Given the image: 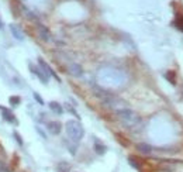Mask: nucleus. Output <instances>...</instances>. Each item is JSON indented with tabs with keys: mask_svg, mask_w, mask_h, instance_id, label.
Instances as JSON below:
<instances>
[{
	"mask_svg": "<svg viewBox=\"0 0 183 172\" xmlns=\"http://www.w3.org/2000/svg\"><path fill=\"white\" fill-rule=\"evenodd\" d=\"M30 69H31L32 74L37 75V76L40 78V81L42 83H48V76L45 75V72H44L41 68H38V66H34V65H30Z\"/></svg>",
	"mask_w": 183,
	"mask_h": 172,
	"instance_id": "obj_3",
	"label": "nucleus"
},
{
	"mask_svg": "<svg viewBox=\"0 0 183 172\" xmlns=\"http://www.w3.org/2000/svg\"><path fill=\"white\" fill-rule=\"evenodd\" d=\"M176 27L180 28V30L183 31V20H177V21H176Z\"/></svg>",
	"mask_w": 183,
	"mask_h": 172,
	"instance_id": "obj_17",
	"label": "nucleus"
},
{
	"mask_svg": "<svg viewBox=\"0 0 183 172\" xmlns=\"http://www.w3.org/2000/svg\"><path fill=\"white\" fill-rule=\"evenodd\" d=\"M1 112H3V119L7 121V123H11V124H17V119L13 116V113H11V110H8V109H6V107H1Z\"/></svg>",
	"mask_w": 183,
	"mask_h": 172,
	"instance_id": "obj_6",
	"label": "nucleus"
},
{
	"mask_svg": "<svg viewBox=\"0 0 183 172\" xmlns=\"http://www.w3.org/2000/svg\"><path fill=\"white\" fill-rule=\"evenodd\" d=\"M38 34H40L41 40H44V41H49L51 40V33H49V30L45 25L38 24Z\"/></svg>",
	"mask_w": 183,
	"mask_h": 172,
	"instance_id": "obj_7",
	"label": "nucleus"
},
{
	"mask_svg": "<svg viewBox=\"0 0 183 172\" xmlns=\"http://www.w3.org/2000/svg\"><path fill=\"white\" fill-rule=\"evenodd\" d=\"M13 137H14V140L17 141V144L23 147V145H24V141H23V138H21V135H20L17 131H14V133H13Z\"/></svg>",
	"mask_w": 183,
	"mask_h": 172,
	"instance_id": "obj_14",
	"label": "nucleus"
},
{
	"mask_svg": "<svg viewBox=\"0 0 183 172\" xmlns=\"http://www.w3.org/2000/svg\"><path fill=\"white\" fill-rule=\"evenodd\" d=\"M35 130H37V133H38V134H40V135H41V137H42V138H44V140L47 138V134H45V133H44V131L41 130L40 127H35Z\"/></svg>",
	"mask_w": 183,
	"mask_h": 172,
	"instance_id": "obj_16",
	"label": "nucleus"
},
{
	"mask_svg": "<svg viewBox=\"0 0 183 172\" xmlns=\"http://www.w3.org/2000/svg\"><path fill=\"white\" fill-rule=\"evenodd\" d=\"M10 33H11V35H13L16 40H18V41H23L24 40V34H23V31L20 30L18 25L10 24Z\"/></svg>",
	"mask_w": 183,
	"mask_h": 172,
	"instance_id": "obj_5",
	"label": "nucleus"
},
{
	"mask_svg": "<svg viewBox=\"0 0 183 172\" xmlns=\"http://www.w3.org/2000/svg\"><path fill=\"white\" fill-rule=\"evenodd\" d=\"M66 133H68V135H69V138L72 141H75V143H79L82 137H83V134H85V131H83V127H82V124L79 121H75V120H69L68 123H66Z\"/></svg>",
	"mask_w": 183,
	"mask_h": 172,
	"instance_id": "obj_1",
	"label": "nucleus"
},
{
	"mask_svg": "<svg viewBox=\"0 0 183 172\" xmlns=\"http://www.w3.org/2000/svg\"><path fill=\"white\" fill-rule=\"evenodd\" d=\"M117 114L120 116V119L124 121V123L127 124V126H133V124H135L140 121V117L134 113V112H131V110H128V109H124V110H118L117 112Z\"/></svg>",
	"mask_w": 183,
	"mask_h": 172,
	"instance_id": "obj_2",
	"label": "nucleus"
},
{
	"mask_svg": "<svg viewBox=\"0 0 183 172\" xmlns=\"http://www.w3.org/2000/svg\"><path fill=\"white\" fill-rule=\"evenodd\" d=\"M34 99H35V100L38 102V105H41V106H44V105H45V102H44V99L41 98V96H40V95H38V93H34Z\"/></svg>",
	"mask_w": 183,
	"mask_h": 172,
	"instance_id": "obj_15",
	"label": "nucleus"
},
{
	"mask_svg": "<svg viewBox=\"0 0 183 172\" xmlns=\"http://www.w3.org/2000/svg\"><path fill=\"white\" fill-rule=\"evenodd\" d=\"M138 150H140L141 152H144V154H149L152 151V148L149 147V145H147V144H138Z\"/></svg>",
	"mask_w": 183,
	"mask_h": 172,
	"instance_id": "obj_13",
	"label": "nucleus"
},
{
	"mask_svg": "<svg viewBox=\"0 0 183 172\" xmlns=\"http://www.w3.org/2000/svg\"><path fill=\"white\" fill-rule=\"evenodd\" d=\"M49 109H51L54 113H56V114H62V113H64L62 106H61L59 103H56V102H51V103H49Z\"/></svg>",
	"mask_w": 183,
	"mask_h": 172,
	"instance_id": "obj_9",
	"label": "nucleus"
},
{
	"mask_svg": "<svg viewBox=\"0 0 183 172\" xmlns=\"http://www.w3.org/2000/svg\"><path fill=\"white\" fill-rule=\"evenodd\" d=\"M71 74L73 75V76H82L83 71H82L80 65H78V64H72L71 65Z\"/></svg>",
	"mask_w": 183,
	"mask_h": 172,
	"instance_id": "obj_10",
	"label": "nucleus"
},
{
	"mask_svg": "<svg viewBox=\"0 0 183 172\" xmlns=\"http://www.w3.org/2000/svg\"><path fill=\"white\" fill-rule=\"evenodd\" d=\"M38 64H40V68L42 69V71H44V72H45V75H47V76H49V75H52V76L55 78L56 81H59V78L56 76V75H55V72H54V71L51 69V66L48 65V64L45 62V61H42V59L40 58V59H38Z\"/></svg>",
	"mask_w": 183,
	"mask_h": 172,
	"instance_id": "obj_4",
	"label": "nucleus"
},
{
	"mask_svg": "<svg viewBox=\"0 0 183 172\" xmlns=\"http://www.w3.org/2000/svg\"><path fill=\"white\" fill-rule=\"evenodd\" d=\"M8 103L13 107H17L21 103V99H20V96H10V98H8Z\"/></svg>",
	"mask_w": 183,
	"mask_h": 172,
	"instance_id": "obj_12",
	"label": "nucleus"
},
{
	"mask_svg": "<svg viewBox=\"0 0 183 172\" xmlns=\"http://www.w3.org/2000/svg\"><path fill=\"white\" fill-rule=\"evenodd\" d=\"M0 28H3V25H1V20H0Z\"/></svg>",
	"mask_w": 183,
	"mask_h": 172,
	"instance_id": "obj_18",
	"label": "nucleus"
},
{
	"mask_svg": "<svg viewBox=\"0 0 183 172\" xmlns=\"http://www.w3.org/2000/svg\"><path fill=\"white\" fill-rule=\"evenodd\" d=\"M95 150H96V152L97 154H100V155H103L104 152H106V145H103L102 143H99V141H96V144H95Z\"/></svg>",
	"mask_w": 183,
	"mask_h": 172,
	"instance_id": "obj_11",
	"label": "nucleus"
},
{
	"mask_svg": "<svg viewBox=\"0 0 183 172\" xmlns=\"http://www.w3.org/2000/svg\"><path fill=\"white\" fill-rule=\"evenodd\" d=\"M48 131L51 133V134H59L61 133V130H62V126H61V123H58V121H49L48 123Z\"/></svg>",
	"mask_w": 183,
	"mask_h": 172,
	"instance_id": "obj_8",
	"label": "nucleus"
}]
</instances>
